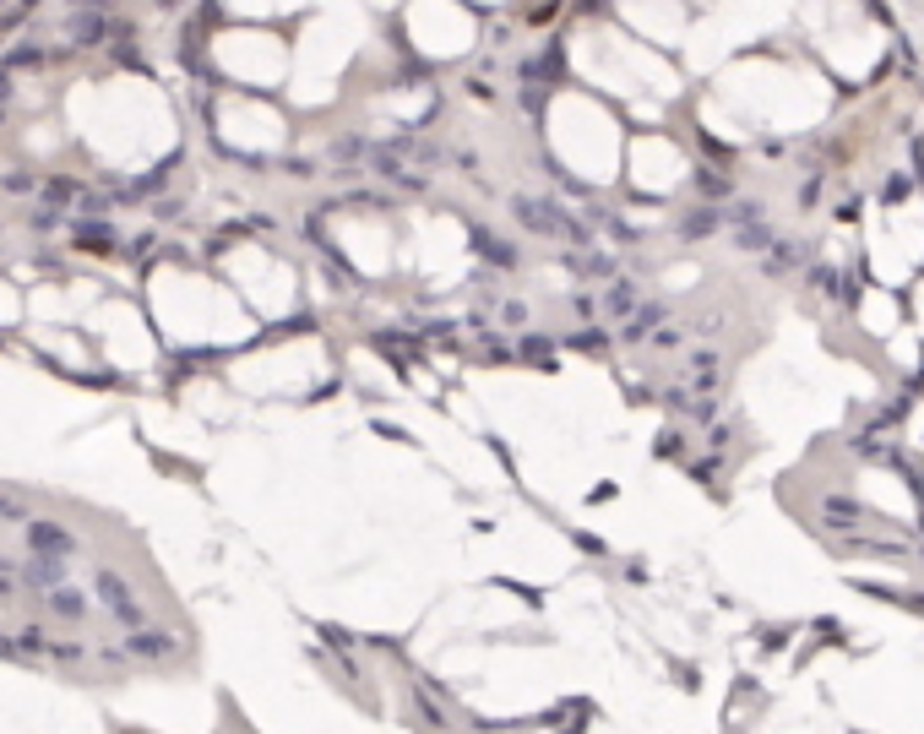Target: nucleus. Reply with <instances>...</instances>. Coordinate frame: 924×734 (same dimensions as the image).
Segmentation results:
<instances>
[{
  "label": "nucleus",
  "instance_id": "nucleus-1",
  "mask_svg": "<svg viewBox=\"0 0 924 734\" xmlns=\"http://www.w3.org/2000/svg\"><path fill=\"white\" fill-rule=\"evenodd\" d=\"M93 598L104 604V615H109V620H120L125 631L153 626V615H147V604L137 598V587H130L114 566H98V571H93Z\"/></svg>",
  "mask_w": 924,
  "mask_h": 734
},
{
  "label": "nucleus",
  "instance_id": "nucleus-2",
  "mask_svg": "<svg viewBox=\"0 0 924 734\" xmlns=\"http://www.w3.org/2000/svg\"><path fill=\"white\" fill-rule=\"evenodd\" d=\"M511 213L522 229H533V234H550V240H582V224L555 207V202H539V196H511Z\"/></svg>",
  "mask_w": 924,
  "mask_h": 734
},
{
  "label": "nucleus",
  "instance_id": "nucleus-3",
  "mask_svg": "<svg viewBox=\"0 0 924 734\" xmlns=\"http://www.w3.org/2000/svg\"><path fill=\"white\" fill-rule=\"evenodd\" d=\"M22 527H28V550L44 555V561H71L82 550V539L65 522H55V517H28Z\"/></svg>",
  "mask_w": 924,
  "mask_h": 734
},
{
  "label": "nucleus",
  "instance_id": "nucleus-4",
  "mask_svg": "<svg viewBox=\"0 0 924 734\" xmlns=\"http://www.w3.org/2000/svg\"><path fill=\"white\" fill-rule=\"evenodd\" d=\"M120 653H125V663H153V670H158V663L180 658V637H169L158 626H137V631H125Z\"/></svg>",
  "mask_w": 924,
  "mask_h": 734
},
{
  "label": "nucleus",
  "instance_id": "nucleus-5",
  "mask_svg": "<svg viewBox=\"0 0 924 734\" xmlns=\"http://www.w3.org/2000/svg\"><path fill=\"white\" fill-rule=\"evenodd\" d=\"M44 604H49V620H60V626H82L93 615V598L82 587H65V582L44 593Z\"/></svg>",
  "mask_w": 924,
  "mask_h": 734
},
{
  "label": "nucleus",
  "instance_id": "nucleus-6",
  "mask_svg": "<svg viewBox=\"0 0 924 734\" xmlns=\"http://www.w3.org/2000/svg\"><path fill=\"white\" fill-rule=\"evenodd\" d=\"M474 250H479L490 266H500V273H511V266H517V245L500 240V234H490V229H474Z\"/></svg>",
  "mask_w": 924,
  "mask_h": 734
},
{
  "label": "nucleus",
  "instance_id": "nucleus-7",
  "mask_svg": "<svg viewBox=\"0 0 924 734\" xmlns=\"http://www.w3.org/2000/svg\"><path fill=\"white\" fill-rule=\"evenodd\" d=\"M386 185H403V190H424V174H414L403 158H391V153H375V164H370Z\"/></svg>",
  "mask_w": 924,
  "mask_h": 734
},
{
  "label": "nucleus",
  "instance_id": "nucleus-8",
  "mask_svg": "<svg viewBox=\"0 0 924 734\" xmlns=\"http://www.w3.org/2000/svg\"><path fill=\"white\" fill-rule=\"evenodd\" d=\"M408 702H414V713H419L435 734H451V713H446L441 702H430V691H408Z\"/></svg>",
  "mask_w": 924,
  "mask_h": 734
},
{
  "label": "nucleus",
  "instance_id": "nucleus-9",
  "mask_svg": "<svg viewBox=\"0 0 924 734\" xmlns=\"http://www.w3.org/2000/svg\"><path fill=\"white\" fill-rule=\"evenodd\" d=\"M71 33H77L82 44H104V33H109V22H104V17H77V22H71Z\"/></svg>",
  "mask_w": 924,
  "mask_h": 734
},
{
  "label": "nucleus",
  "instance_id": "nucleus-10",
  "mask_svg": "<svg viewBox=\"0 0 924 734\" xmlns=\"http://www.w3.org/2000/svg\"><path fill=\"white\" fill-rule=\"evenodd\" d=\"M604 305H609V316H631V310H636V294H631V283L609 289V294H604Z\"/></svg>",
  "mask_w": 924,
  "mask_h": 734
},
{
  "label": "nucleus",
  "instance_id": "nucleus-11",
  "mask_svg": "<svg viewBox=\"0 0 924 734\" xmlns=\"http://www.w3.org/2000/svg\"><path fill=\"white\" fill-rule=\"evenodd\" d=\"M0 522H28V506L17 495H6V490H0Z\"/></svg>",
  "mask_w": 924,
  "mask_h": 734
},
{
  "label": "nucleus",
  "instance_id": "nucleus-12",
  "mask_svg": "<svg viewBox=\"0 0 924 734\" xmlns=\"http://www.w3.org/2000/svg\"><path fill=\"white\" fill-rule=\"evenodd\" d=\"M527 354H533V359H550V338H544V332H527V338H522V359Z\"/></svg>",
  "mask_w": 924,
  "mask_h": 734
},
{
  "label": "nucleus",
  "instance_id": "nucleus-13",
  "mask_svg": "<svg viewBox=\"0 0 924 734\" xmlns=\"http://www.w3.org/2000/svg\"><path fill=\"white\" fill-rule=\"evenodd\" d=\"M82 245H114V234L104 224H82Z\"/></svg>",
  "mask_w": 924,
  "mask_h": 734
},
{
  "label": "nucleus",
  "instance_id": "nucleus-14",
  "mask_svg": "<svg viewBox=\"0 0 924 734\" xmlns=\"http://www.w3.org/2000/svg\"><path fill=\"white\" fill-rule=\"evenodd\" d=\"M44 196H55V202H71L77 185H71V180H55V185H44Z\"/></svg>",
  "mask_w": 924,
  "mask_h": 734
}]
</instances>
